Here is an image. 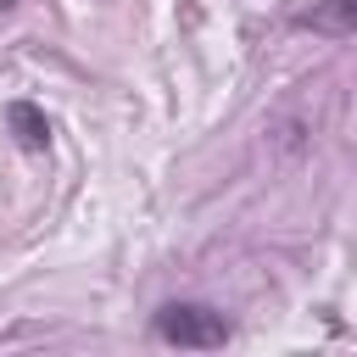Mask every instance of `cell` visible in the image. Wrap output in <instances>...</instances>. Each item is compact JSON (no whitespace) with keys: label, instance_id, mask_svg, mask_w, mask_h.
Wrapping results in <instances>:
<instances>
[{"label":"cell","instance_id":"cell-1","mask_svg":"<svg viewBox=\"0 0 357 357\" xmlns=\"http://www.w3.org/2000/svg\"><path fill=\"white\" fill-rule=\"evenodd\" d=\"M156 335L167 346H223L229 340V318L218 307H201V301H167L156 312Z\"/></svg>","mask_w":357,"mask_h":357},{"label":"cell","instance_id":"cell-3","mask_svg":"<svg viewBox=\"0 0 357 357\" xmlns=\"http://www.w3.org/2000/svg\"><path fill=\"white\" fill-rule=\"evenodd\" d=\"M11 128H17V139H22L28 151H45V145H50V123H45L28 100H17V106H11Z\"/></svg>","mask_w":357,"mask_h":357},{"label":"cell","instance_id":"cell-2","mask_svg":"<svg viewBox=\"0 0 357 357\" xmlns=\"http://www.w3.org/2000/svg\"><path fill=\"white\" fill-rule=\"evenodd\" d=\"M296 28H312L329 39H357V0H307L296 11Z\"/></svg>","mask_w":357,"mask_h":357},{"label":"cell","instance_id":"cell-4","mask_svg":"<svg viewBox=\"0 0 357 357\" xmlns=\"http://www.w3.org/2000/svg\"><path fill=\"white\" fill-rule=\"evenodd\" d=\"M6 6H11V0H0V11H6Z\"/></svg>","mask_w":357,"mask_h":357}]
</instances>
